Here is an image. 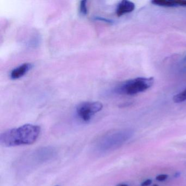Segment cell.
Segmentation results:
<instances>
[{
    "label": "cell",
    "instance_id": "obj_1",
    "mask_svg": "<svg viewBox=\"0 0 186 186\" xmlns=\"http://www.w3.org/2000/svg\"><path fill=\"white\" fill-rule=\"evenodd\" d=\"M41 132V127L32 124H25L10 129L0 134V144L4 147L27 145L35 143Z\"/></svg>",
    "mask_w": 186,
    "mask_h": 186
},
{
    "label": "cell",
    "instance_id": "obj_2",
    "mask_svg": "<svg viewBox=\"0 0 186 186\" xmlns=\"http://www.w3.org/2000/svg\"><path fill=\"white\" fill-rule=\"evenodd\" d=\"M154 78L152 77H138L127 80L116 89L117 93L134 96L147 91L153 86Z\"/></svg>",
    "mask_w": 186,
    "mask_h": 186
},
{
    "label": "cell",
    "instance_id": "obj_3",
    "mask_svg": "<svg viewBox=\"0 0 186 186\" xmlns=\"http://www.w3.org/2000/svg\"><path fill=\"white\" fill-rule=\"evenodd\" d=\"M103 108L102 103L99 102H86L80 104L77 108V113L84 122H89L95 114Z\"/></svg>",
    "mask_w": 186,
    "mask_h": 186
},
{
    "label": "cell",
    "instance_id": "obj_4",
    "mask_svg": "<svg viewBox=\"0 0 186 186\" xmlns=\"http://www.w3.org/2000/svg\"><path fill=\"white\" fill-rule=\"evenodd\" d=\"M135 8L134 3L130 1L123 0L121 1L116 8V13L118 16H121L125 14L131 13Z\"/></svg>",
    "mask_w": 186,
    "mask_h": 186
},
{
    "label": "cell",
    "instance_id": "obj_5",
    "mask_svg": "<svg viewBox=\"0 0 186 186\" xmlns=\"http://www.w3.org/2000/svg\"><path fill=\"white\" fill-rule=\"evenodd\" d=\"M32 67V64L27 63L14 68L10 73V76L11 79L15 80L22 77L31 69Z\"/></svg>",
    "mask_w": 186,
    "mask_h": 186
},
{
    "label": "cell",
    "instance_id": "obj_6",
    "mask_svg": "<svg viewBox=\"0 0 186 186\" xmlns=\"http://www.w3.org/2000/svg\"><path fill=\"white\" fill-rule=\"evenodd\" d=\"M151 3L158 6L164 7H179L177 1H168V0H154Z\"/></svg>",
    "mask_w": 186,
    "mask_h": 186
},
{
    "label": "cell",
    "instance_id": "obj_7",
    "mask_svg": "<svg viewBox=\"0 0 186 186\" xmlns=\"http://www.w3.org/2000/svg\"><path fill=\"white\" fill-rule=\"evenodd\" d=\"M173 102L175 103H183L186 101V87L184 90L173 96Z\"/></svg>",
    "mask_w": 186,
    "mask_h": 186
},
{
    "label": "cell",
    "instance_id": "obj_8",
    "mask_svg": "<svg viewBox=\"0 0 186 186\" xmlns=\"http://www.w3.org/2000/svg\"><path fill=\"white\" fill-rule=\"evenodd\" d=\"M88 12L86 0L81 1L80 3V13L83 16H86Z\"/></svg>",
    "mask_w": 186,
    "mask_h": 186
},
{
    "label": "cell",
    "instance_id": "obj_9",
    "mask_svg": "<svg viewBox=\"0 0 186 186\" xmlns=\"http://www.w3.org/2000/svg\"><path fill=\"white\" fill-rule=\"evenodd\" d=\"M168 175L167 174H160L156 177V180L159 182H163L168 178Z\"/></svg>",
    "mask_w": 186,
    "mask_h": 186
},
{
    "label": "cell",
    "instance_id": "obj_10",
    "mask_svg": "<svg viewBox=\"0 0 186 186\" xmlns=\"http://www.w3.org/2000/svg\"><path fill=\"white\" fill-rule=\"evenodd\" d=\"M152 184V180L151 179H147L145 180L141 183V186H149Z\"/></svg>",
    "mask_w": 186,
    "mask_h": 186
},
{
    "label": "cell",
    "instance_id": "obj_11",
    "mask_svg": "<svg viewBox=\"0 0 186 186\" xmlns=\"http://www.w3.org/2000/svg\"><path fill=\"white\" fill-rule=\"evenodd\" d=\"M179 6L186 7V0H177Z\"/></svg>",
    "mask_w": 186,
    "mask_h": 186
},
{
    "label": "cell",
    "instance_id": "obj_12",
    "mask_svg": "<svg viewBox=\"0 0 186 186\" xmlns=\"http://www.w3.org/2000/svg\"><path fill=\"white\" fill-rule=\"evenodd\" d=\"M96 19L104 21V22H106V23H112V21H111V20H110L106 19H104V18H96Z\"/></svg>",
    "mask_w": 186,
    "mask_h": 186
},
{
    "label": "cell",
    "instance_id": "obj_13",
    "mask_svg": "<svg viewBox=\"0 0 186 186\" xmlns=\"http://www.w3.org/2000/svg\"><path fill=\"white\" fill-rule=\"evenodd\" d=\"M117 186H128L127 185H126V184H120V185H117Z\"/></svg>",
    "mask_w": 186,
    "mask_h": 186
},
{
    "label": "cell",
    "instance_id": "obj_14",
    "mask_svg": "<svg viewBox=\"0 0 186 186\" xmlns=\"http://www.w3.org/2000/svg\"><path fill=\"white\" fill-rule=\"evenodd\" d=\"M183 62H186V56H185V58H183Z\"/></svg>",
    "mask_w": 186,
    "mask_h": 186
},
{
    "label": "cell",
    "instance_id": "obj_15",
    "mask_svg": "<svg viewBox=\"0 0 186 186\" xmlns=\"http://www.w3.org/2000/svg\"><path fill=\"white\" fill-rule=\"evenodd\" d=\"M158 186V185H157V184H155V185H152V186Z\"/></svg>",
    "mask_w": 186,
    "mask_h": 186
},
{
    "label": "cell",
    "instance_id": "obj_16",
    "mask_svg": "<svg viewBox=\"0 0 186 186\" xmlns=\"http://www.w3.org/2000/svg\"><path fill=\"white\" fill-rule=\"evenodd\" d=\"M184 71H185V72H186V68H185L184 69Z\"/></svg>",
    "mask_w": 186,
    "mask_h": 186
},
{
    "label": "cell",
    "instance_id": "obj_17",
    "mask_svg": "<svg viewBox=\"0 0 186 186\" xmlns=\"http://www.w3.org/2000/svg\"></svg>",
    "mask_w": 186,
    "mask_h": 186
}]
</instances>
